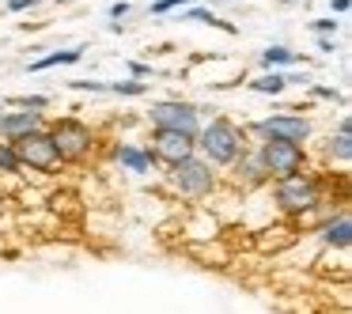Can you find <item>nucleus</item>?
I'll return each mask as SVG.
<instances>
[{
    "mask_svg": "<svg viewBox=\"0 0 352 314\" xmlns=\"http://www.w3.org/2000/svg\"><path fill=\"white\" fill-rule=\"evenodd\" d=\"M110 95H122V99H140V95H148V84L144 80H114V84H107Z\"/></svg>",
    "mask_w": 352,
    "mask_h": 314,
    "instance_id": "obj_19",
    "label": "nucleus"
},
{
    "mask_svg": "<svg viewBox=\"0 0 352 314\" xmlns=\"http://www.w3.org/2000/svg\"><path fill=\"white\" fill-rule=\"evenodd\" d=\"M38 0H8V12H34Z\"/></svg>",
    "mask_w": 352,
    "mask_h": 314,
    "instance_id": "obj_24",
    "label": "nucleus"
},
{
    "mask_svg": "<svg viewBox=\"0 0 352 314\" xmlns=\"http://www.w3.org/2000/svg\"><path fill=\"white\" fill-rule=\"evenodd\" d=\"M46 133H50V140H54V148H57L61 167L65 163H69V167H80V163H87L95 155V148H99L95 129L87 122H80V117H57V122H46Z\"/></svg>",
    "mask_w": 352,
    "mask_h": 314,
    "instance_id": "obj_3",
    "label": "nucleus"
},
{
    "mask_svg": "<svg viewBox=\"0 0 352 314\" xmlns=\"http://www.w3.org/2000/svg\"><path fill=\"white\" fill-rule=\"evenodd\" d=\"M333 49H337L333 38H318V54H333Z\"/></svg>",
    "mask_w": 352,
    "mask_h": 314,
    "instance_id": "obj_30",
    "label": "nucleus"
},
{
    "mask_svg": "<svg viewBox=\"0 0 352 314\" xmlns=\"http://www.w3.org/2000/svg\"><path fill=\"white\" fill-rule=\"evenodd\" d=\"M16 175H23V167H19L8 140H0V178H16Z\"/></svg>",
    "mask_w": 352,
    "mask_h": 314,
    "instance_id": "obj_20",
    "label": "nucleus"
},
{
    "mask_svg": "<svg viewBox=\"0 0 352 314\" xmlns=\"http://www.w3.org/2000/svg\"><path fill=\"white\" fill-rule=\"evenodd\" d=\"M243 129H246V137H254V140H288V144H299V148H307V144H311V137H314L311 117L292 114V110L269 114V117H261V122L243 125Z\"/></svg>",
    "mask_w": 352,
    "mask_h": 314,
    "instance_id": "obj_6",
    "label": "nucleus"
},
{
    "mask_svg": "<svg viewBox=\"0 0 352 314\" xmlns=\"http://www.w3.org/2000/svg\"><path fill=\"white\" fill-rule=\"evenodd\" d=\"M254 148L261 155V167H265L269 182L299 175V170H311V155L299 144H288V140H254Z\"/></svg>",
    "mask_w": 352,
    "mask_h": 314,
    "instance_id": "obj_7",
    "label": "nucleus"
},
{
    "mask_svg": "<svg viewBox=\"0 0 352 314\" xmlns=\"http://www.w3.org/2000/svg\"><path fill=\"white\" fill-rule=\"evenodd\" d=\"M246 144H250L246 129L239 122H231V117H223V114H216L212 122H205V125H201V133L193 137L197 155L208 163V167H216V170H228L231 163L243 155Z\"/></svg>",
    "mask_w": 352,
    "mask_h": 314,
    "instance_id": "obj_2",
    "label": "nucleus"
},
{
    "mask_svg": "<svg viewBox=\"0 0 352 314\" xmlns=\"http://www.w3.org/2000/svg\"><path fill=\"white\" fill-rule=\"evenodd\" d=\"M129 72H133V76H155L152 65H140V61H129Z\"/></svg>",
    "mask_w": 352,
    "mask_h": 314,
    "instance_id": "obj_27",
    "label": "nucleus"
},
{
    "mask_svg": "<svg viewBox=\"0 0 352 314\" xmlns=\"http://www.w3.org/2000/svg\"><path fill=\"white\" fill-rule=\"evenodd\" d=\"M110 155H114V163L122 170H129V175H155V159H152V152H148L144 144H137V140H118L114 148H110Z\"/></svg>",
    "mask_w": 352,
    "mask_h": 314,
    "instance_id": "obj_12",
    "label": "nucleus"
},
{
    "mask_svg": "<svg viewBox=\"0 0 352 314\" xmlns=\"http://www.w3.org/2000/svg\"><path fill=\"white\" fill-rule=\"evenodd\" d=\"M57 4H61V0H57ZM65 4H69V0H65Z\"/></svg>",
    "mask_w": 352,
    "mask_h": 314,
    "instance_id": "obj_32",
    "label": "nucleus"
},
{
    "mask_svg": "<svg viewBox=\"0 0 352 314\" xmlns=\"http://www.w3.org/2000/svg\"><path fill=\"white\" fill-rule=\"evenodd\" d=\"M144 122L152 129H167V133H182V137H197L205 117H201V106L186 99H155L152 106L144 110Z\"/></svg>",
    "mask_w": 352,
    "mask_h": 314,
    "instance_id": "obj_5",
    "label": "nucleus"
},
{
    "mask_svg": "<svg viewBox=\"0 0 352 314\" xmlns=\"http://www.w3.org/2000/svg\"><path fill=\"white\" fill-rule=\"evenodd\" d=\"M193 0H155L152 4V16H167V12H178V8H190Z\"/></svg>",
    "mask_w": 352,
    "mask_h": 314,
    "instance_id": "obj_22",
    "label": "nucleus"
},
{
    "mask_svg": "<svg viewBox=\"0 0 352 314\" xmlns=\"http://www.w3.org/2000/svg\"><path fill=\"white\" fill-rule=\"evenodd\" d=\"M326 163L329 167H349L352 163V117L341 114V122H337V133L326 140Z\"/></svg>",
    "mask_w": 352,
    "mask_h": 314,
    "instance_id": "obj_14",
    "label": "nucleus"
},
{
    "mask_svg": "<svg viewBox=\"0 0 352 314\" xmlns=\"http://www.w3.org/2000/svg\"><path fill=\"white\" fill-rule=\"evenodd\" d=\"M280 4H296V0H280Z\"/></svg>",
    "mask_w": 352,
    "mask_h": 314,
    "instance_id": "obj_31",
    "label": "nucleus"
},
{
    "mask_svg": "<svg viewBox=\"0 0 352 314\" xmlns=\"http://www.w3.org/2000/svg\"><path fill=\"white\" fill-rule=\"evenodd\" d=\"M110 16H114V23L122 16H129V0H114V4H110Z\"/></svg>",
    "mask_w": 352,
    "mask_h": 314,
    "instance_id": "obj_26",
    "label": "nucleus"
},
{
    "mask_svg": "<svg viewBox=\"0 0 352 314\" xmlns=\"http://www.w3.org/2000/svg\"><path fill=\"white\" fill-rule=\"evenodd\" d=\"M34 129H46V114L38 110H0V140H19Z\"/></svg>",
    "mask_w": 352,
    "mask_h": 314,
    "instance_id": "obj_13",
    "label": "nucleus"
},
{
    "mask_svg": "<svg viewBox=\"0 0 352 314\" xmlns=\"http://www.w3.org/2000/svg\"><path fill=\"white\" fill-rule=\"evenodd\" d=\"M314 235H318L322 250L326 254H349L352 246V220H349V208H337V212H329L326 220H318V227H314Z\"/></svg>",
    "mask_w": 352,
    "mask_h": 314,
    "instance_id": "obj_10",
    "label": "nucleus"
},
{
    "mask_svg": "<svg viewBox=\"0 0 352 314\" xmlns=\"http://www.w3.org/2000/svg\"><path fill=\"white\" fill-rule=\"evenodd\" d=\"M349 0H329V12H337V16H349Z\"/></svg>",
    "mask_w": 352,
    "mask_h": 314,
    "instance_id": "obj_29",
    "label": "nucleus"
},
{
    "mask_svg": "<svg viewBox=\"0 0 352 314\" xmlns=\"http://www.w3.org/2000/svg\"><path fill=\"white\" fill-rule=\"evenodd\" d=\"M303 57L296 54V49H288V46H269V49H261V65H265L269 72H280L284 65H299Z\"/></svg>",
    "mask_w": 352,
    "mask_h": 314,
    "instance_id": "obj_16",
    "label": "nucleus"
},
{
    "mask_svg": "<svg viewBox=\"0 0 352 314\" xmlns=\"http://www.w3.org/2000/svg\"><path fill=\"white\" fill-rule=\"evenodd\" d=\"M76 91H107V84H99V80H76Z\"/></svg>",
    "mask_w": 352,
    "mask_h": 314,
    "instance_id": "obj_25",
    "label": "nucleus"
},
{
    "mask_svg": "<svg viewBox=\"0 0 352 314\" xmlns=\"http://www.w3.org/2000/svg\"><path fill=\"white\" fill-rule=\"evenodd\" d=\"M250 91L254 95H284L288 91V76L284 72H265V76H258V80H250Z\"/></svg>",
    "mask_w": 352,
    "mask_h": 314,
    "instance_id": "obj_17",
    "label": "nucleus"
},
{
    "mask_svg": "<svg viewBox=\"0 0 352 314\" xmlns=\"http://www.w3.org/2000/svg\"><path fill=\"white\" fill-rule=\"evenodd\" d=\"M228 178H231L235 190H261V186H269V175H265V167H261V155H258V148H254V140L228 167Z\"/></svg>",
    "mask_w": 352,
    "mask_h": 314,
    "instance_id": "obj_11",
    "label": "nucleus"
},
{
    "mask_svg": "<svg viewBox=\"0 0 352 314\" xmlns=\"http://www.w3.org/2000/svg\"><path fill=\"white\" fill-rule=\"evenodd\" d=\"M337 27H341V19H314L311 31L322 34V38H329V34H337Z\"/></svg>",
    "mask_w": 352,
    "mask_h": 314,
    "instance_id": "obj_23",
    "label": "nucleus"
},
{
    "mask_svg": "<svg viewBox=\"0 0 352 314\" xmlns=\"http://www.w3.org/2000/svg\"><path fill=\"white\" fill-rule=\"evenodd\" d=\"M84 49H87V46L54 49V54H46V57H38V61H31L27 69H31V72H46V69H57V65H76V61H84Z\"/></svg>",
    "mask_w": 352,
    "mask_h": 314,
    "instance_id": "obj_15",
    "label": "nucleus"
},
{
    "mask_svg": "<svg viewBox=\"0 0 352 314\" xmlns=\"http://www.w3.org/2000/svg\"><path fill=\"white\" fill-rule=\"evenodd\" d=\"M0 110H4V102H0Z\"/></svg>",
    "mask_w": 352,
    "mask_h": 314,
    "instance_id": "obj_34",
    "label": "nucleus"
},
{
    "mask_svg": "<svg viewBox=\"0 0 352 314\" xmlns=\"http://www.w3.org/2000/svg\"><path fill=\"white\" fill-rule=\"evenodd\" d=\"M12 102H16L19 110H38L42 114V110L50 106V95H19V99H12Z\"/></svg>",
    "mask_w": 352,
    "mask_h": 314,
    "instance_id": "obj_21",
    "label": "nucleus"
},
{
    "mask_svg": "<svg viewBox=\"0 0 352 314\" xmlns=\"http://www.w3.org/2000/svg\"><path fill=\"white\" fill-rule=\"evenodd\" d=\"M269 201H273L276 212L292 216V220H326L333 208L326 205V186H322V175L314 170H299V175L276 178L269 182Z\"/></svg>",
    "mask_w": 352,
    "mask_h": 314,
    "instance_id": "obj_1",
    "label": "nucleus"
},
{
    "mask_svg": "<svg viewBox=\"0 0 352 314\" xmlns=\"http://www.w3.org/2000/svg\"><path fill=\"white\" fill-rule=\"evenodd\" d=\"M167 190L175 193L178 201H208L216 190H220V170L208 167L201 155H190L178 167H167Z\"/></svg>",
    "mask_w": 352,
    "mask_h": 314,
    "instance_id": "obj_4",
    "label": "nucleus"
},
{
    "mask_svg": "<svg viewBox=\"0 0 352 314\" xmlns=\"http://www.w3.org/2000/svg\"><path fill=\"white\" fill-rule=\"evenodd\" d=\"M314 95H318V99H329V102H344L341 95L333 91V87H314Z\"/></svg>",
    "mask_w": 352,
    "mask_h": 314,
    "instance_id": "obj_28",
    "label": "nucleus"
},
{
    "mask_svg": "<svg viewBox=\"0 0 352 314\" xmlns=\"http://www.w3.org/2000/svg\"><path fill=\"white\" fill-rule=\"evenodd\" d=\"M228 4H235V0H228Z\"/></svg>",
    "mask_w": 352,
    "mask_h": 314,
    "instance_id": "obj_33",
    "label": "nucleus"
},
{
    "mask_svg": "<svg viewBox=\"0 0 352 314\" xmlns=\"http://www.w3.org/2000/svg\"><path fill=\"white\" fill-rule=\"evenodd\" d=\"M148 152H152L155 167H178L182 159H190V155H197V148H193V137H182V133H167V129H152L148 133Z\"/></svg>",
    "mask_w": 352,
    "mask_h": 314,
    "instance_id": "obj_9",
    "label": "nucleus"
},
{
    "mask_svg": "<svg viewBox=\"0 0 352 314\" xmlns=\"http://www.w3.org/2000/svg\"><path fill=\"white\" fill-rule=\"evenodd\" d=\"M12 152H16L23 175L27 170H34V175H57V170H61L57 148H54V140H50L46 129H34V133H27V137L12 140Z\"/></svg>",
    "mask_w": 352,
    "mask_h": 314,
    "instance_id": "obj_8",
    "label": "nucleus"
},
{
    "mask_svg": "<svg viewBox=\"0 0 352 314\" xmlns=\"http://www.w3.org/2000/svg\"><path fill=\"white\" fill-rule=\"evenodd\" d=\"M178 19H186V23H208V27H223L228 34H235V27H231V23H223V19L216 16V12H208V8H193V4H190V8H182V16H178Z\"/></svg>",
    "mask_w": 352,
    "mask_h": 314,
    "instance_id": "obj_18",
    "label": "nucleus"
}]
</instances>
